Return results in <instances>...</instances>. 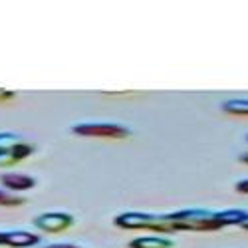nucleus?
I'll return each instance as SVG.
<instances>
[{
  "label": "nucleus",
  "instance_id": "nucleus-1",
  "mask_svg": "<svg viewBox=\"0 0 248 248\" xmlns=\"http://www.w3.org/2000/svg\"><path fill=\"white\" fill-rule=\"evenodd\" d=\"M163 218L171 222L173 232L175 231H218L222 226L215 220L213 211H204V209H185L177 211L171 215H163Z\"/></svg>",
  "mask_w": 248,
  "mask_h": 248
},
{
  "label": "nucleus",
  "instance_id": "nucleus-2",
  "mask_svg": "<svg viewBox=\"0 0 248 248\" xmlns=\"http://www.w3.org/2000/svg\"><path fill=\"white\" fill-rule=\"evenodd\" d=\"M113 224L119 229H127V231H135V229H151V231H159V232H173L171 222H167L163 217L157 215H149V213H121L113 218Z\"/></svg>",
  "mask_w": 248,
  "mask_h": 248
},
{
  "label": "nucleus",
  "instance_id": "nucleus-3",
  "mask_svg": "<svg viewBox=\"0 0 248 248\" xmlns=\"http://www.w3.org/2000/svg\"><path fill=\"white\" fill-rule=\"evenodd\" d=\"M34 153V145L24 143L22 137L12 133V131H2L0 133V167L6 165H14L22 161Z\"/></svg>",
  "mask_w": 248,
  "mask_h": 248
},
{
  "label": "nucleus",
  "instance_id": "nucleus-4",
  "mask_svg": "<svg viewBox=\"0 0 248 248\" xmlns=\"http://www.w3.org/2000/svg\"><path fill=\"white\" fill-rule=\"evenodd\" d=\"M72 131L81 137H111V139H123L129 135V129L115 123H79L74 125Z\"/></svg>",
  "mask_w": 248,
  "mask_h": 248
},
{
  "label": "nucleus",
  "instance_id": "nucleus-5",
  "mask_svg": "<svg viewBox=\"0 0 248 248\" xmlns=\"http://www.w3.org/2000/svg\"><path fill=\"white\" fill-rule=\"evenodd\" d=\"M74 224V217L68 213H60V211H52V213H44L34 218V226L44 232H62L70 229Z\"/></svg>",
  "mask_w": 248,
  "mask_h": 248
},
{
  "label": "nucleus",
  "instance_id": "nucleus-6",
  "mask_svg": "<svg viewBox=\"0 0 248 248\" xmlns=\"http://www.w3.org/2000/svg\"><path fill=\"white\" fill-rule=\"evenodd\" d=\"M40 240L38 234L26 232V231H10V232H0V246H12V248H32Z\"/></svg>",
  "mask_w": 248,
  "mask_h": 248
},
{
  "label": "nucleus",
  "instance_id": "nucleus-7",
  "mask_svg": "<svg viewBox=\"0 0 248 248\" xmlns=\"http://www.w3.org/2000/svg\"><path fill=\"white\" fill-rule=\"evenodd\" d=\"M0 183H2L8 191H28L36 185V181L32 177L22 175V173H4L0 177Z\"/></svg>",
  "mask_w": 248,
  "mask_h": 248
},
{
  "label": "nucleus",
  "instance_id": "nucleus-8",
  "mask_svg": "<svg viewBox=\"0 0 248 248\" xmlns=\"http://www.w3.org/2000/svg\"><path fill=\"white\" fill-rule=\"evenodd\" d=\"M215 220L220 226H229V224H242L244 220H248V211L242 209H229V211H218L215 213Z\"/></svg>",
  "mask_w": 248,
  "mask_h": 248
},
{
  "label": "nucleus",
  "instance_id": "nucleus-9",
  "mask_svg": "<svg viewBox=\"0 0 248 248\" xmlns=\"http://www.w3.org/2000/svg\"><path fill=\"white\" fill-rule=\"evenodd\" d=\"M129 248H173V242L161 236H141L133 238L129 242Z\"/></svg>",
  "mask_w": 248,
  "mask_h": 248
},
{
  "label": "nucleus",
  "instance_id": "nucleus-10",
  "mask_svg": "<svg viewBox=\"0 0 248 248\" xmlns=\"http://www.w3.org/2000/svg\"><path fill=\"white\" fill-rule=\"evenodd\" d=\"M222 111L231 115H248V99H226L222 103Z\"/></svg>",
  "mask_w": 248,
  "mask_h": 248
},
{
  "label": "nucleus",
  "instance_id": "nucleus-11",
  "mask_svg": "<svg viewBox=\"0 0 248 248\" xmlns=\"http://www.w3.org/2000/svg\"><path fill=\"white\" fill-rule=\"evenodd\" d=\"M22 202H24L22 197H16V195L0 191V204H4V206H16V204H22Z\"/></svg>",
  "mask_w": 248,
  "mask_h": 248
},
{
  "label": "nucleus",
  "instance_id": "nucleus-12",
  "mask_svg": "<svg viewBox=\"0 0 248 248\" xmlns=\"http://www.w3.org/2000/svg\"><path fill=\"white\" fill-rule=\"evenodd\" d=\"M236 191L242 193V195H248V179H242L236 183Z\"/></svg>",
  "mask_w": 248,
  "mask_h": 248
},
{
  "label": "nucleus",
  "instance_id": "nucleus-13",
  "mask_svg": "<svg viewBox=\"0 0 248 248\" xmlns=\"http://www.w3.org/2000/svg\"><path fill=\"white\" fill-rule=\"evenodd\" d=\"M44 248H79L76 244H70V242H56V244H48Z\"/></svg>",
  "mask_w": 248,
  "mask_h": 248
},
{
  "label": "nucleus",
  "instance_id": "nucleus-14",
  "mask_svg": "<svg viewBox=\"0 0 248 248\" xmlns=\"http://www.w3.org/2000/svg\"><path fill=\"white\" fill-rule=\"evenodd\" d=\"M238 161H240V163H246V165H248V153H242V155L238 157Z\"/></svg>",
  "mask_w": 248,
  "mask_h": 248
},
{
  "label": "nucleus",
  "instance_id": "nucleus-15",
  "mask_svg": "<svg viewBox=\"0 0 248 248\" xmlns=\"http://www.w3.org/2000/svg\"><path fill=\"white\" fill-rule=\"evenodd\" d=\"M240 226H242V229H244V231H248V220H244V222H242Z\"/></svg>",
  "mask_w": 248,
  "mask_h": 248
},
{
  "label": "nucleus",
  "instance_id": "nucleus-16",
  "mask_svg": "<svg viewBox=\"0 0 248 248\" xmlns=\"http://www.w3.org/2000/svg\"><path fill=\"white\" fill-rule=\"evenodd\" d=\"M246 141H248V135H246Z\"/></svg>",
  "mask_w": 248,
  "mask_h": 248
}]
</instances>
